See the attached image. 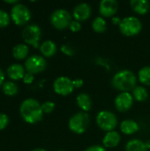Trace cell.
<instances>
[{
  "mask_svg": "<svg viewBox=\"0 0 150 151\" xmlns=\"http://www.w3.org/2000/svg\"><path fill=\"white\" fill-rule=\"evenodd\" d=\"M25 73V67L19 64H12L7 68V74L9 78L13 81L23 79Z\"/></svg>",
  "mask_w": 150,
  "mask_h": 151,
  "instance_id": "19",
  "label": "cell"
},
{
  "mask_svg": "<svg viewBox=\"0 0 150 151\" xmlns=\"http://www.w3.org/2000/svg\"><path fill=\"white\" fill-rule=\"evenodd\" d=\"M90 123V117L88 112L79 111L73 114L68 121V127L71 132L76 134H84Z\"/></svg>",
  "mask_w": 150,
  "mask_h": 151,
  "instance_id": "3",
  "label": "cell"
},
{
  "mask_svg": "<svg viewBox=\"0 0 150 151\" xmlns=\"http://www.w3.org/2000/svg\"><path fill=\"white\" fill-rule=\"evenodd\" d=\"M47 62L44 57L40 55H32L28 57L26 61L24 67L27 73H30L32 74H36L43 72L46 69Z\"/></svg>",
  "mask_w": 150,
  "mask_h": 151,
  "instance_id": "9",
  "label": "cell"
},
{
  "mask_svg": "<svg viewBox=\"0 0 150 151\" xmlns=\"http://www.w3.org/2000/svg\"><path fill=\"white\" fill-rule=\"evenodd\" d=\"M132 10L139 15H146L149 11L150 3L147 0H132L130 2Z\"/></svg>",
  "mask_w": 150,
  "mask_h": 151,
  "instance_id": "17",
  "label": "cell"
},
{
  "mask_svg": "<svg viewBox=\"0 0 150 151\" xmlns=\"http://www.w3.org/2000/svg\"><path fill=\"white\" fill-rule=\"evenodd\" d=\"M10 20H11V15H9L5 11L0 10V28L8 26Z\"/></svg>",
  "mask_w": 150,
  "mask_h": 151,
  "instance_id": "26",
  "label": "cell"
},
{
  "mask_svg": "<svg viewBox=\"0 0 150 151\" xmlns=\"http://www.w3.org/2000/svg\"><path fill=\"white\" fill-rule=\"evenodd\" d=\"M72 84L74 88H80L84 85V81L80 78H77V79H73L72 80Z\"/></svg>",
  "mask_w": 150,
  "mask_h": 151,
  "instance_id": "33",
  "label": "cell"
},
{
  "mask_svg": "<svg viewBox=\"0 0 150 151\" xmlns=\"http://www.w3.org/2000/svg\"><path fill=\"white\" fill-rule=\"evenodd\" d=\"M29 52V48L26 43H19L12 49V56L15 59L21 60L25 59Z\"/></svg>",
  "mask_w": 150,
  "mask_h": 151,
  "instance_id": "20",
  "label": "cell"
},
{
  "mask_svg": "<svg viewBox=\"0 0 150 151\" xmlns=\"http://www.w3.org/2000/svg\"><path fill=\"white\" fill-rule=\"evenodd\" d=\"M19 112L23 120L28 124H35L41 121L43 117L42 104L34 98L24 100L20 104Z\"/></svg>",
  "mask_w": 150,
  "mask_h": 151,
  "instance_id": "1",
  "label": "cell"
},
{
  "mask_svg": "<svg viewBox=\"0 0 150 151\" xmlns=\"http://www.w3.org/2000/svg\"><path fill=\"white\" fill-rule=\"evenodd\" d=\"M95 122L101 130L107 133L115 130L118 126V118L112 111L103 110L97 113L95 117Z\"/></svg>",
  "mask_w": 150,
  "mask_h": 151,
  "instance_id": "5",
  "label": "cell"
},
{
  "mask_svg": "<svg viewBox=\"0 0 150 151\" xmlns=\"http://www.w3.org/2000/svg\"><path fill=\"white\" fill-rule=\"evenodd\" d=\"M11 18L16 25L23 26L30 20L31 12L25 4L19 3L12 6L11 10Z\"/></svg>",
  "mask_w": 150,
  "mask_h": 151,
  "instance_id": "8",
  "label": "cell"
},
{
  "mask_svg": "<svg viewBox=\"0 0 150 151\" xmlns=\"http://www.w3.org/2000/svg\"><path fill=\"white\" fill-rule=\"evenodd\" d=\"M23 41L33 46L34 48H40V41L42 36L41 27L36 24H29L26 26L21 33Z\"/></svg>",
  "mask_w": 150,
  "mask_h": 151,
  "instance_id": "7",
  "label": "cell"
},
{
  "mask_svg": "<svg viewBox=\"0 0 150 151\" xmlns=\"http://www.w3.org/2000/svg\"><path fill=\"white\" fill-rule=\"evenodd\" d=\"M60 50L63 54H65V56H68V57H72L75 53L74 49L69 44H63L60 48Z\"/></svg>",
  "mask_w": 150,
  "mask_h": 151,
  "instance_id": "28",
  "label": "cell"
},
{
  "mask_svg": "<svg viewBox=\"0 0 150 151\" xmlns=\"http://www.w3.org/2000/svg\"><path fill=\"white\" fill-rule=\"evenodd\" d=\"M145 145H146V147H147L148 150H150V140H148V141H146V142H145Z\"/></svg>",
  "mask_w": 150,
  "mask_h": 151,
  "instance_id": "37",
  "label": "cell"
},
{
  "mask_svg": "<svg viewBox=\"0 0 150 151\" xmlns=\"http://www.w3.org/2000/svg\"><path fill=\"white\" fill-rule=\"evenodd\" d=\"M118 10V3L116 0H102L99 3V12L102 17L112 18Z\"/></svg>",
  "mask_w": 150,
  "mask_h": 151,
  "instance_id": "12",
  "label": "cell"
},
{
  "mask_svg": "<svg viewBox=\"0 0 150 151\" xmlns=\"http://www.w3.org/2000/svg\"><path fill=\"white\" fill-rule=\"evenodd\" d=\"M55 106H56V104H55L53 102H51V101H47V102H44V103L42 104V109L43 113L50 114V113H51V112L54 111Z\"/></svg>",
  "mask_w": 150,
  "mask_h": 151,
  "instance_id": "27",
  "label": "cell"
},
{
  "mask_svg": "<svg viewBox=\"0 0 150 151\" xmlns=\"http://www.w3.org/2000/svg\"><path fill=\"white\" fill-rule=\"evenodd\" d=\"M92 29L95 33H104L107 30V22L102 16H97L92 22Z\"/></svg>",
  "mask_w": 150,
  "mask_h": 151,
  "instance_id": "23",
  "label": "cell"
},
{
  "mask_svg": "<svg viewBox=\"0 0 150 151\" xmlns=\"http://www.w3.org/2000/svg\"><path fill=\"white\" fill-rule=\"evenodd\" d=\"M9 123V118L6 114L0 112V130L4 129Z\"/></svg>",
  "mask_w": 150,
  "mask_h": 151,
  "instance_id": "30",
  "label": "cell"
},
{
  "mask_svg": "<svg viewBox=\"0 0 150 151\" xmlns=\"http://www.w3.org/2000/svg\"><path fill=\"white\" fill-rule=\"evenodd\" d=\"M4 83V73L3 70L0 68V86H3Z\"/></svg>",
  "mask_w": 150,
  "mask_h": 151,
  "instance_id": "35",
  "label": "cell"
},
{
  "mask_svg": "<svg viewBox=\"0 0 150 151\" xmlns=\"http://www.w3.org/2000/svg\"><path fill=\"white\" fill-rule=\"evenodd\" d=\"M22 80H23L24 83H26V84H31V83H33V81L34 80V74H32L30 73H26Z\"/></svg>",
  "mask_w": 150,
  "mask_h": 151,
  "instance_id": "31",
  "label": "cell"
},
{
  "mask_svg": "<svg viewBox=\"0 0 150 151\" xmlns=\"http://www.w3.org/2000/svg\"><path fill=\"white\" fill-rule=\"evenodd\" d=\"M4 2L5 3H8V4H19L17 0H5Z\"/></svg>",
  "mask_w": 150,
  "mask_h": 151,
  "instance_id": "36",
  "label": "cell"
},
{
  "mask_svg": "<svg viewBox=\"0 0 150 151\" xmlns=\"http://www.w3.org/2000/svg\"><path fill=\"white\" fill-rule=\"evenodd\" d=\"M31 151H47L46 150H44V149H42V148H37V149H34L33 150Z\"/></svg>",
  "mask_w": 150,
  "mask_h": 151,
  "instance_id": "38",
  "label": "cell"
},
{
  "mask_svg": "<svg viewBox=\"0 0 150 151\" xmlns=\"http://www.w3.org/2000/svg\"><path fill=\"white\" fill-rule=\"evenodd\" d=\"M39 49H40V51H41L42 57H44V58H51L57 51V47L56 43L51 40H47V41H44L43 42H42Z\"/></svg>",
  "mask_w": 150,
  "mask_h": 151,
  "instance_id": "18",
  "label": "cell"
},
{
  "mask_svg": "<svg viewBox=\"0 0 150 151\" xmlns=\"http://www.w3.org/2000/svg\"><path fill=\"white\" fill-rule=\"evenodd\" d=\"M92 13V8L88 3H80L78 4L72 10V19L79 21L83 22L88 19Z\"/></svg>",
  "mask_w": 150,
  "mask_h": 151,
  "instance_id": "13",
  "label": "cell"
},
{
  "mask_svg": "<svg viewBox=\"0 0 150 151\" xmlns=\"http://www.w3.org/2000/svg\"><path fill=\"white\" fill-rule=\"evenodd\" d=\"M50 23L57 30H65L69 28L72 22V15L65 9H57L50 15Z\"/></svg>",
  "mask_w": 150,
  "mask_h": 151,
  "instance_id": "6",
  "label": "cell"
},
{
  "mask_svg": "<svg viewBox=\"0 0 150 151\" xmlns=\"http://www.w3.org/2000/svg\"><path fill=\"white\" fill-rule=\"evenodd\" d=\"M84 151H107V150L103 146L100 145H92L88 147Z\"/></svg>",
  "mask_w": 150,
  "mask_h": 151,
  "instance_id": "32",
  "label": "cell"
},
{
  "mask_svg": "<svg viewBox=\"0 0 150 151\" xmlns=\"http://www.w3.org/2000/svg\"><path fill=\"white\" fill-rule=\"evenodd\" d=\"M133 99L137 102H145L149 98V91L144 86H136L132 91Z\"/></svg>",
  "mask_w": 150,
  "mask_h": 151,
  "instance_id": "22",
  "label": "cell"
},
{
  "mask_svg": "<svg viewBox=\"0 0 150 151\" xmlns=\"http://www.w3.org/2000/svg\"><path fill=\"white\" fill-rule=\"evenodd\" d=\"M134 99L130 92H120L114 99V106L116 110L119 112L128 111L133 104Z\"/></svg>",
  "mask_w": 150,
  "mask_h": 151,
  "instance_id": "11",
  "label": "cell"
},
{
  "mask_svg": "<svg viewBox=\"0 0 150 151\" xmlns=\"http://www.w3.org/2000/svg\"><path fill=\"white\" fill-rule=\"evenodd\" d=\"M120 33L127 37L138 35L142 30V23L140 19L135 16H128L122 19L118 26Z\"/></svg>",
  "mask_w": 150,
  "mask_h": 151,
  "instance_id": "4",
  "label": "cell"
},
{
  "mask_svg": "<svg viewBox=\"0 0 150 151\" xmlns=\"http://www.w3.org/2000/svg\"><path fill=\"white\" fill-rule=\"evenodd\" d=\"M76 104L81 111L88 112L92 109V99L87 93H80L76 96Z\"/></svg>",
  "mask_w": 150,
  "mask_h": 151,
  "instance_id": "16",
  "label": "cell"
},
{
  "mask_svg": "<svg viewBox=\"0 0 150 151\" xmlns=\"http://www.w3.org/2000/svg\"><path fill=\"white\" fill-rule=\"evenodd\" d=\"M139 81L145 86H150V66H143L138 72Z\"/></svg>",
  "mask_w": 150,
  "mask_h": 151,
  "instance_id": "24",
  "label": "cell"
},
{
  "mask_svg": "<svg viewBox=\"0 0 150 151\" xmlns=\"http://www.w3.org/2000/svg\"><path fill=\"white\" fill-rule=\"evenodd\" d=\"M121 142V135L117 131L107 132L103 138V146L105 149L116 148Z\"/></svg>",
  "mask_w": 150,
  "mask_h": 151,
  "instance_id": "14",
  "label": "cell"
},
{
  "mask_svg": "<svg viewBox=\"0 0 150 151\" xmlns=\"http://www.w3.org/2000/svg\"><path fill=\"white\" fill-rule=\"evenodd\" d=\"M2 89H3V92L4 95L10 96H15L19 92V88H18L17 84L12 81L4 82L2 86Z\"/></svg>",
  "mask_w": 150,
  "mask_h": 151,
  "instance_id": "25",
  "label": "cell"
},
{
  "mask_svg": "<svg viewBox=\"0 0 150 151\" xmlns=\"http://www.w3.org/2000/svg\"><path fill=\"white\" fill-rule=\"evenodd\" d=\"M126 151H148L145 142L140 139H132L127 142L125 147Z\"/></svg>",
  "mask_w": 150,
  "mask_h": 151,
  "instance_id": "21",
  "label": "cell"
},
{
  "mask_svg": "<svg viewBox=\"0 0 150 151\" xmlns=\"http://www.w3.org/2000/svg\"><path fill=\"white\" fill-rule=\"evenodd\" d=\"M69 29L73 33H77V32L80 31V29H81V23L75 19H72L69 26Z\"/></svg>",
  "mask_w": 150,
  "mask_h": 151,
  "instance_id": "29",
  "label": "cell"
},
{
  "mask_svg": "<svg viewBox=\"0 0 150 151\" xmlns=\"http://www.w3.org/2000/svg\"><path fill=\"white\" fill-rule=\"evenodd\" d=\"M137 79L138 77L133 71L123 69L113 75L111 79V85L115 89L120 92H130L136 87Z\"/></svg>",
  "mask_w": 150,
  "mask_h": 151,
  "instance_id": "2",
  "label": "cell"
},
{
  "mask_svg": "<svg viewBox=\"0 0 150 151\" xmlns=\"http://www.w3.org/2000/svg\"><path fill=\"white\" fill-rule=\"evenodd\" d=\"M121 20H122V19H121L119 17H118V16H114V17H112V19H111L112 24H114V25H118V26H119V25H120Z\"/></svg>",
  "mask_w": 150,
  "mask_h": 151,
  "instance_id": "34",
  "label": "cell"
},
{
  "mask_svg": "<svg viewBox=\"0 0 150 151\" xmlns=\"http://www.w3.org/2000/svg\"><path fill=\"white\" fill-rule=\"evenodd\" d=\"M74 89L72 80L67 76H59L53 82V90L59 96H69L73 92Z\"/></svg>",
  "mask_w": 150,
  "mask_h": 151,
  "instance_id": "10",
  "label": "cell"
},
{
  "mask_svg": "<svg viewBox=\"0 0 150 151\" xmlns=\"http://www.w3.org/2000/svg\"><path fill=\"white\" fill-rule=\"evenodd\" d=\"M119 129L121 133L126 135H133L139 131L140 126L135 120L131 119H126L121 122L119 126Z\"/></svg>",
  "mask_w": 150,
  "mask_h": 151,
  "instance_id": "15",
  "label": "cell"
},
{
  "mask_svg": "<svg viewBox=\"0 0 150 151\" xmlns=\"http://www.w3.org/2000/svg\"><path fill=\"white\" fill-rule=\"evenodd\" d=\"M57 151H65V150H57Z\"/></svg>",
  "mask_w": 150,
  "mask_h": 151,
  "instance_id": "39",
  "label": "cell"
}]
</instances>
